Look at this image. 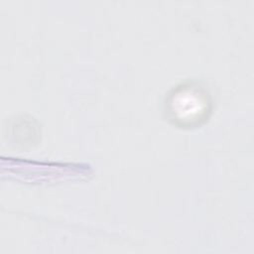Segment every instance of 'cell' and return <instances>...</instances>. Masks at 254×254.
Masks as SVG:
<instances>
[{"instance_id":"obj_1","label":"cell","mask_w":254,"mask_h":254,"mask_svg":"<svg viewBox=\"0 0 254 254\" xmlns=\"http://www.w3.org/2000/svg\"><path fill=\"white\" fill-rule=\"evenodd\" d=\"M166 111L174 124L192 127L207 119L211 111V99L208 91L200 84L182 83L169 94Z\"/></svg>"}]
</instances>
